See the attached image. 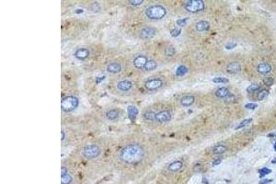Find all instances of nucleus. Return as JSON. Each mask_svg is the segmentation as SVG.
Instances as JSON below:
<instances>
[{
	"label": "nucleus",
	"instance_id": "obj_1",
	"mask_svg": "<svg viewBox=\"0 0 276 184\" xmlns=\"http://www.w3.org/2000/svg\"><path fill=\"white\" fill-rule=\"evenodd\" d=\"M145 150L142 146L137 144H129L120 150L118 158L125 165L134 166L141 163L145 159Z\"/></svg>",
	"mask_w": 276,
	"mask_h": 184
},
{
	"label": "nucleus",
	"instance_id": "obj_2",
	"mask_svg": "<svg viewBox=\"0 0 276 184\" xmlns=\"http://www.w3.org/2000/svg\"><path fill=\"white\" fill-rule=\"evenodd\" d=\"M168 14L167 9L159 4H153L145 9V17L150 20H161Z\"/></svg>",
	"mask_w": 276,
	"mask_h": 184
},
{
	"label": "nucleus",
	"instance_id": "obj_3",
	"mask_svg": "<svg viewBox=\"0 0 276 184\" xmlns=\"http://www.w3.org/2000/svg\"><path fill=\"white\" fill-rule=\"evenodd\" d=\"M79 104V101L77 97L74 95L66 96L64 99H62L61 101V109L64 112H71L74 111Z\"/></svg>",
	"mask_w": 276,
	"mask_h": 184
},
{
	"label": "nucleus",
	"instance_id": "obj_4",
	"mask_svg": "<svg viewBox=\"0 0 276 184\" xmlns=\"http://www.w3.org/2000/svg\"><path fill=\"white\" fill-rule=\"evenodd\" d=\"M101 155V149L98 145L90 144L86 146L82 150V156L88 160H94L99 157Z\"/></svg>",
	"mask_w": 276,
	"mask_h": 184
},
{
	"label": "nucleus",
	"instance_id": "obj_5",
	"mask_svg": "<svg viewBox=\"0 0 276 184\" xmlns=\"http://www.w3.org/2000/svg\"><path fill=\"white\" fill-rule=\"evenodd\" d=\"M164 86V80L158 76H152L144 81V87L147 91H156L162 88Z\"/></svg>",
	"mask_w": 276,
	"mask_h": 184
},
{
	"label": "nucleus",
	"instance_id": "obj_6",
	"mask_svg": "<svg viewBox=\"0 0 276 184\" xmlns=\"http://www.w3.org/2000/svg\"><path fill=\"white\" fill-rule=\"evenodd\" d=\"M205 4L202 0H192V1H188L184 5V9L186 11L190 13H197L200 11H203L204 9Z\"/></svg>",
	"mask_w": 276,
	"mask_h": 184
},
{
	"label": "nucleus",
	"instance_id": "obj_7",
	"mask_svg": "<svg viewBox=\"0 0 276 184\" xmlns=\"http://www.w3.org/2000/svg\"><path fill=\"white\" fill-rule=\"evenodd\" d=\"M115 87L120 92V93L126 94V93H129L130 91L133 90L134 83L131 79L124 78V79H121V80L117 81V83L115 85Z\"/></svg>",
	"mask_w": 276,
	"mask_h": 184
},
{
	"label": "nucleus",
	"instance_id": "obj_8",
	"mask_svg": "<svg viewBox=\"0 0 276 184\" xmlns=\"http://www.w3.org/2000/svg\"><path fill=\"white\" fill-rule=\"evenodd\" d=\"M157 30L155 27L151 26H145L142 28L139 31V37L143 40H149L156 36Z\"/></svg>",
	"mask_w": 276,
	"mask_h": 184
},
{
	"label": "nucleus",
	"instance_id": "obj_9",
	"mask_svg": "<svg viewBox=\"0 0 276 184\" xmlns=\"http://www.w3.org/2000/svg\"><path fill=\"white\" fill-rule=\"evenodd\" d=\"M172 116L170 111H160L156 113V118H155V122H158V123H164V122H168L171 120Z\"/></svg>",
	"mask_w": 276,
	"mask_h": 184
},
{
	"label": "nucleus",
	"instance_id": "obj_10",
	"mask_svg": "<svg viewBox=\"0 0 276 184\" xmlns=\"http://www.w3.org/2000/svg\"><path fill=\"white\" fill-rule=\"evenodd\" d=\"M147 61H148V58L145 55H137L133 60V65L136 69L144 70Z\"/></svg>",
	"mask_w": 276,
	"mask_h": 184
},
{
	"label": "nucleus",
	"instance_id": "obj_11",
	"mask_svg": "<svg viewBox=\"0 0 276 184\" xmlns=\"http://www.w3.org/2000/svg\"><path fill=\"white\" fill-rule=\"evenodd\" d=\"M122 70H123V65H122V64L119 63V62H116V61L108 64L107 66H106V71H107V73L112 74V75L119 74V73L122 72Z\"/></svg>",
	"mask_w": 276,
	"mask_h": 184
},
{
	"label": "nucleus",
	"instance_id": "obj_12",
	"mask_svg": "<svg viewBox=\"0 0 276 184\" xmlns=\"http://www.w3.org/2000/svg\"><path fill=\"white\" fill-rule=\"evenodd\" d=\"M74 181L73 175L69 172V169L66 167H62L61 170V183L62 184H72Z\"/></svg>",
	"mask_w": 276,
	"mask_h": 184
},
{
	"label": "nucleus",
	"instance_id": "obj_13",
	"mask_svg": "<svg viewBox=\"0 0 276 184\" xmlns=\"http://www.w3.org/2000/svg\"><path fill=\"white\" fill-rule=\"evenodd\" d=\"M90 55V51L86 47H79L74 52V56L80 61L87 60Z\"/></svg>",
	"mask_w": 276,
	"mask_h": 184
},
{
	"label": "nucleus",
	"instance_id": "obj_14",
	"mask_svg": "<svg viewBox=\"0 0 276 184\" xmlns=\"http://www.w3.org/2000/svg\"><path fill=\"white\" fill-rule=\"evenodd\" d=\"M120 115H121V113L117 109H109V110L106 111V112H105V118L109 122L117 121L120 118Z\"/></svg>",
	"mask_w": 276,
	"mask_h": 184
},
{
	"label": "nucleus",
	"instance_id": "obj_15",
	"mask_svg": "<svg viewBox=\"0 0 276 184\" xmlns=\"http://www.w3.org/2000/svg\"><path fill=\"white\" fill-rule=\"evenodd\" d=\"M182 168H183V162L181 160H175L168 165L167 169L170 172L175 173V172H178L181 169H182Z\"/></svg>",
	"mask_w": 276,
	"mask_h": 184
},
{
	"label": "nucleus",
	"instance_id": "obj_16",
	"mask_svg": "<svg viewBox=\"0 0 276 184\" xmlns=\"http://www.w3.org/2000/svg\"><path fill=\"white\" fill-rule=\"evenodd\" d=\"M226 70L228 74H238L241 71V65L238 62H231L227 65Z\"/></svg>",
	"mask_w": 276,
	"mask_h": 184
},
{
	"label": "nucleus",
	"instance_id": "obj_17",
	"mask_svg": "<svg viewBox=\"0 0 276 184\" xmlns=\"http://www.w3.org/2000/svg\"><path fill=\"white\" fill-rule=\"evenodd\" d=\"M195 101V98L192 95H185L182 96L180 100V104L183 107H190Z\"/></svg>",
	"mask_w": 276,
	"mask_h": 184
},
{
	"label": "nucleus",
	"instance_id": "obj_18",
	"mask_svg": "<svg viewBox=\"0 0 276 184\" xmlns=\"http://www.w3.org/2000/svg\"><path fill=\"white\" fill-rule=\"evenodd\" d=\"M230 94V91L228 87H219L216 89V91L214 92V95L216 98L218 99H223L225 100L228 95Z\"/></svg>",
	"mask_w": 276,
	"mask_h": 184
},
{
	"label": "nucleus",
	"instance_id": "obj_19",
	"mask_svg": "<svg viewBox=\"0 0 276 184\" xmlns=\"http://www.w3.org/2000/svg\"><path fill=\"white\" fill-rule=\"evenodd\" d=\"M271 71V66L268 63H261L257 66V72L260 75H267Z\"/></svg>",
	"mask_w": 276,
	"mask_h": 184
},
{
	"label": "nucleus",
	"instance_id": "obj_20",
	"mask_svg": "<svg viewBox=\"0 0 276 184\" xmlns=\"http://www.w3.org/2000/svg\"><path fill=\"white\" fill-rule=\"evenodd\" d=\"M210 29V23L207 20H200L195 24V30L199 32L207 31Z\"/></svg>",
	"mask_w": 276,
	"mask_h": 184
},
{
	"label": "nucleus",
	"instance_id": "obj_21",
	"mask_svg": "<svg viewBox=\"0 0 276 184\" xmlns=\"http://www.w3.org/2000/svg\"><path fill=\"white\" fill-rule=\"evenodd\" d=\"M157 68V63L156 61H155L154 59H148L144 70L145 71H147V72H151V71H154Z\"/></svg>",
	"mask_w": 276,
	"mask_h": 184
},
{
	"label": "nucleus",
	"instance_id": "obj_22",
	"mask_svg": "<svg viewBox=\"0 0 276 184\" xmlns=\"http://www.w3.org/2000/svg\"><path fill=\"white\" fill-rule=\"evenodd\" d=\"M226 151H227V146H225L223 144H218V145H216L213 147V153L214 155L224 154Z\"/></svg>",
	"mask_w": 276,
	"mask_h": 184
},
{
	"label": "nucleus",
	"instance_id": "obj_23",
	"mask_svg": "<svg viewBox=\"0 0 276 184\" xmlns=\"http://www.w3.org/2000/svg\"><path fill=\"white\" fill-rule=\"evenodd\" d=\"M156 118V112L151 111H146L143 113V119L146 122H154Z\"/></svg>",
	"mask_w": 276,
	"mask_h": 184
},
{
	"label": "nucleus",
	"instance_id": "obj_24",
	"mask_svg": "<svg viewBox=\"0 0 276 184\" xmlns=\"http://www.w3.org/2000/svg\"><path fill=\"white\" fill-rule=\"evenodd\" d=\"M187 72H188V68H187L185 65H180V66L177 68L176 74H177V76H182L186 75Z\"/></svg>",
	"mask_w": 276,
	"mask_h": 184
},
{
	"label": "nucleus",
	"instance_id": "obj_25",
	"mask_svg": "<svg viewBox=\"0 0 276 184\" xmlns=\"http://www.w3.org/2000/svg\"><path fill=\"white\" fill-rule=\"evenodd\" d=\"M268 95H269V90H267V89H261L258 93V95H257V99H258V101H262Z\"/></svg>",
	"mask_w": 276,
	"mask_h": 184
},
{
	"label": "nucleus",
	"instance_id": "obj_26",
	"mask_svg": "<svg viewBox=\"0 0 276 184\" xmlns=\"http://www.w3.org/2000/svg\"><path fill=\"white\" fill-rule=\"evenodd\" d=\"M260 88V85H258V84H251V85L247 88V91H248V93H254V92L258 91Z\"/></svg>",
	"mask_w": 276,
	"mask_h": 184
},
{
	"label": "nucleus",
	"instance_id": "obj_27",
	"mask_svg": "<svg viewBox=\"0 0 276 184\" xmlns=\"http://www.w3.org/2000/svg\"><path fill=\"white\" fill-rule=\"evenodd\" d=\"M213 83H217V84H227V83L229 82V80L227 77H219L218 76V77H214L213 79Z\"/></svg>",
	"mask_w": 276,
	"mask_h": 184
},
{
	"label": "nucleus",
	"instance_id": "obj_28",
	"mask_svg": "<svg viewBox=\"0 0 276 184\" xmlns=\"http://www.w3.org/2000/svg\"><path fill=\"white\" fill-rule=\"evenodd\" d=\"M252 122V119H251V118H248V119L242 121V122L236 127V130H238V129H241V128L245 127L246 125H248V124H249V122Z\"/></svg>",
	"mask_w": 276,
	"mask_h": 184
},
{
	"label": "nucleus",
	"instance_id": "obj_29",
	"mask_svg": "<svg viewBox=\"0 0 276 184\" xmlns=\"http://www.w3.org/2000/svg\"><path fill=\"white\" fill-rule=\"evenodd\" d=\"M259 172H260V178H263L264 176L270 174V173L271 172V170L270 168H260V169L259 170Z\"/></svg>",
	"mask_w": 276,
	"mask_h": 184
},
{
	"label": "nucleus",
	"instance_id": "obj_30",
	"mask_svg": "<svg viewBox=\"0 0 276 184\" xmlns=\"http://www.w3.org/2000/svg\"><path fill=\"white\" fill-rule=\"evenodd\" d=\"M263 83L267 86V87H271L273 83H274V80L272 77H265L263 79Z\"/></svg>",
	"mask_w": 276,
	"mask_h": 184
},
{
	"label": "nucleus",
	"instance_id": "obj_31",
	"mask_svg": "<svg viewBox=\"0 0 276 184\" xmlns=\"http://www.w3.org/2000/svg\"><path fill=\"white\" fill-rule=\"evenodd\" d=\"M227 103H233L236 101V97L233 95V94H229L225 100H224Z\"/></svg>",
	"mask_w": 276,
	"mask_h": 184
},
{
	"label": "nucleus",
	"instance_id": "obj_32",
	"mask_svg": "<svg viewBox=\"0 0 276 184\" xmlns=\"http://www.w3.org/2000/svg\"><path fill=\"white\" fill-rule=\"evenodd\" d=\"M181 33V28H175V29H172V30H171V35L173 37H178Z\"/></svg>",
	"mask_w": 276,
	"mask_h": 184
},
{
	"label": "nucleus",
	"instance_id": "obj_33",
	"mask_svg": "<svg viewBox=\"0 0 276 184\" xmlns=\"http://www.w3.org/2000/svg\"><path fill=\"white\" fill-rule=\"evenodd\" d=\"M237 46V43L236 42H228L226 45H225V48L227 49V50H232V49H234L235 47Z\"/></svg>",
	"mask_w": 276,
	"mask_h": 184
},
{
	"label": "nucleus",
	"instance_id": "obj_34",
	"mask_svg": "<svg viewBox=\"0 0 276 184\" xmlns=\"http://www.w3.org/2000/svg\"><path fill=\"white\" fill-rule=\"evenodd\" d=\"M187 21H188V19H187V18H185V19H179V20L177 21V24H178V26H180V27L181 28V27H183V26H185V25H186Z\"/></svg>",
	"mask_w": 276,
	"mask_h": 184
},
{
	"label": "nucleus",
	"instance_id": "obj_35",
	"mask_svg": "<svg viewBox=\"0 0 276 184\" xmlns=\"http://www.w3.org/2000/svg\"><path fill=\"white\" fill-rule=\"evenodd\" d=\"M174 54H175V50H174L173 47H169L167 50H166V55H169V56H172Z\"/></svg>",
	"mask_w": 276,
	"mask_h": 184
},
{
	"label": "nucleus",
	"instance_id": "obj_36",
	"mask_svg": "<svg viewBox=\"0 0 276 184\" xmlns=\"http://www.w3.org/2000/svg\"><path fill=\"white\" fill-rule=\"evenodd\" d=\"M144 3V1H142V0H134V1H129V4L130 5H133V6H140V5H142Z\"/></svg>",
	"mask_w": 276,
	"mask_h": 184
},
{
	"label": "nucleus",
	"instance_id": "obj_37",
	"mask_svg": "<svg viewBox=\"0 0 276 184\" xmlns=\"http://www.w3.org/2000/svg\"><path fill=\"white\" fill-rule=\"evenodd\" d=\"M258 106H257V104H255V103H248V104H246L245 105V108L246 109H249V110H254V109H256Z\"/></svg>",
	"mask_w": 276,
	"mask_h": 184
},
{
	"label": "nucleus",
	"instance_id": "obj_38",
	"mask_svg": "<svg viewBox=\"0 0 276 184\" xmlns=\"http://www.w3.org/2000/svg\"><path fill=\"white\" fill-rule=\"evenodd\" d=\"M270 182H271V179H261L260 181V184H268Z\"/></svg>",
	"mask_w": 276,
	"mask_h": 184
},
{
	"label": "nucleus",
	"instance_id": "obj_39",
	"mask_svg": "<svg viewBox=\"0 0 276 184\" xmlns=\"http://www.w3.org/2000/svg\"><path fill=\"white\" fill-rule=\"evenodd\" d=\"M221 161H222V159H221V158H217V159H215V160L213 161V166L219 165V164L221 163Z\"/></svg>",
	"mask_w": 276,
	"mask_h": 184
},
{
	"label": "nucleus",
	"instance_id": "obj_40",
	"mask_svg": "<svg viewBox=\"0 0 276 184\" xmlns=\"http://www.w3.org/2000/svg\"><path fill=\"white\" fill-rule=\"evenodd\" d=\"M268 137H276V133H272L268 134Z\"/></svg>",
	"mask_w": 276,
	"mask_h": 184
},
{
	"label": "nucleus",
	"instance_id": "obj_41",
	"mask_svg": "<svg viewBox=\"0 0 276 184\" xmlns=\"http://www.w3.org/2000/svg\"><path fill=\"white\" fill-rule=\"evenodd\" d=\"M271 163H272V164H275V163H276V158H275V159H273V160L271 161Z\"/></svg>",
	"mask_w": 276,
	"mask_h": 184
},
{
	"label": "nucleus",
	"instance_id": "obj_42",
	"mask_svg": "<svg viewBox=\"0 0 276 184\" xmlns=\"http://www.w3.org/2000/svg\"><path fill=\"white\" fill-rule=\"evenodd\" d=\"M274 150H275V151H276V143H275V144H274Z\"/></svg>",
	"mask_w": 276,
	"mask_h": 184
}]
</instances>
